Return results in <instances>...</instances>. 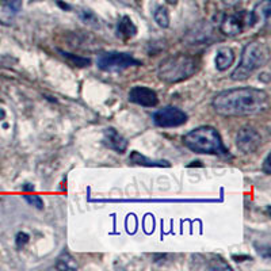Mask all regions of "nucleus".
Segmentation results:
<instances>
[{
  "instance_id": "1",
  "label": "nucleus",
  "mask_w": 271,
  "mask_h": 271,
  "mask_svg": "<svg viewBox=\"0 0 271 271\" xmlns=\"http://www.w3.org/2000/svg\"><path fill=\"white\" fill-rule=\"evenodd\" d=\"M217 114L224 117L256 115L268 109L270 95L264 90L255 87L230 88L217 94L211 102Z\"/></svg>"
},
{
  "instance_id": "2",
  "label": "nucleus",
  "mask_w": 271,
  "mask_h": 271,
  "mask_svg": "<svg viewBox=\"0 0 271 271\" xmlns=\"http://www.w3.org/2000/svg\"><path fill=\"white\" fill-rule=\"evenodd\" d=\"M183 144L190 151L199 155H228L222 138L216 128L203 125L184 134Z\"/></svg>"
},
{
  "instance_id": "3",
  "label": "nucleus",
  "mask_w": 271,
  "mask_h": 271,
  "mask_svg": "<svg viewBox=\"0 0 271 271\" xmlns=\"http://www.w3.org/2000/svg\"><path fill=\"white\" fill-rule=\"evenodd\" d=\"M198 69V61L195 57L188 55H174L167 57L159 65L157 75L159 79L166 83H179L191 78Z\"/></svg>"
},
{
  "instance_id": "4",
  "label": "nucleus",
  "mask_w": 271,
  "mask_h": 271,
  "mask_svg": "<svg viewBox=\"0 0 271 271\" xmlns=\"http://www.w3.org/2000/svg\"><path fill=\"white\" fill-rule=\"evenodd\" d=\"M267 60H268V51L266 46L260 42H249L244 46L243 52H241V61L234 68L230 78L234 82L245 80L255 71L262 68L263 65H266Z\"/></svg>"
},
{
  "instance_id": "5",
  "label": "nucleus",
  "mask_w": 271,
  "mask_h": 271,
  "mask_svg": "<svg viewBox=\"0 0 271 271\" xmlns=\"http://www.w3.org/2000/svg\"><path fill=\"white\" fill-rule=\"evenodd\" d=\"M98 68L105 72H122L130 67L141 65V61L134 59L130 53L124 52H106L98 56L97 59Z\"/></svg>"
},
{
  "instance_id": "6",
  "label": "nucleus",
  "mask_w": 271,
  "mask_h": 271,
  "mask_svg": "<svg viewBox=\"0 0 271 271\" xmlns=\"http://www.w3.org/2000/svg\"><path fill=\"white\" fill-rule=\"evenodd\" d=\"M153 124L159 128H178L187 122L188 117L183 110L175 106H166L152 115Z\"/></svg>"
},
{
  "instance_id": "7",
  "label": "nucleus",
  "mask_w": 271,
  "mask_h": 271,
  "mask_svg": "<svg viewBox=\"0 0 271 271\" xmlns=\"http://www.w3.org/2000/svg\"><path fill=\"white\" fill-rule=\"evenodd\" d=\"M253 25L255 22H253L252 14L247 11H241L240 14L229 15L222 19L220 29L226 36H237V34H241L247 28H252Z\"/></svg>"
},
{
  "instance_id": "8",
  "label": "nucleus",
  "mask_w": 271,
  "mask_h": 271,
  "mask_svg": "<svg viewBox=\"0 0 271 271\" xmlns=\"http://www.w3.org/2000/svg\"><path fill=\"white\" fill-rule=\"evenodd\" d=\"M262 145V136L256 129L251 126H244L237 132L236 136V147L243 153H253Z\"/></svg>"
},
{
  "instance_id": "9",
  "label": "nucleus",
  "mask_w": 271,
  "mask_h": 271,
  "mask_svg": "<svg viewBox=\"0 0 271 271\" xmlns=\"http://www.w3.org/2000/svg\"><path fill=\"white\" fill-rule=\"evenodd\" d=\"M129 101L143 107H155L159 103V97L155 90L145 86H136L129 91Z\"/></svg>"
},
{
  "instance_id": "10",
  "label": "nucleus",
  "mask_w": 271,
  "mask_h": 271,
  "mask_svg": "<svg viewBox=\"0 0 271 271\" xmlns=\"http://www.w3.org/2000/svg\"><path fill=\"white\" fill-rule=\"evenodd\" d=\"M103 143L106 147L115 151L117 153H124L128 149V140L118 133V130L114 128H107L103 132Z\"/></svg>"
},
{
  "instance_id": "11",
  "label": "nucleus",
  "mask_w": 271,
  "mask_h": 271,
  "mask_svg": "<svg viewBox=\"0 0 271 271\" xmlns=\"http://www.w3.org/2000/svg\"><path fill=\"white\" fill-rule=\"evenodd\" d=\"M129 161L134 164V166H143V167H168L171 166L170 161L167 160H153V159H149V157L144 156L140 152L132 151L130 152V156H129Z\"/></svg>"
},
{
  "instance_id": "12",
  "label": "nucleus",
  "mask_w": 271,
  "mask_h": 271,
  "mask_svg": "<svg viewBox=\"0 0 271 271\" xmlns=\"http://www.w3.org/2000/svg\"><path fill=\"white\" fill-rule=\"evenodd\" d=\"M137 34V28L133 23V21L129 18V17H122V18L118 21V25H117V36L124 40V41H128V40H132V38L136 37Z\"/></svg>"
},
{
  "instance_id": "13",
  "label": "nucleus",
  "mask_w": 271,
  "mask_h": 271,
  "mask_svg": "<svg viewBox=\"0 0 271 271\" xmlns=\"http://www.w3.org/2000/svg\"><path fill=\"white\" fill-rule=\"evenodd\" d=\"M216 68L217 71H226V69L229 68L230 65L234 63V53L233 51L230 49V48H220L218 51H217L216 55Z\"/></svg>"
},
{
  "instance_id": "14",
  "label": "nucleus",
  "mask_w": 271,
  "mask_h": 271,
  "mask_svg": "<svg viewBox=\"0 0 271 271\" xmlns=\"http://www.w3.org/2000/svg\"><path fill=\"white\" fill-rule=\"evenodd\" d=\"M251 14L255 25L259 22H266L271 15V0H260L251 11Z\"/></svg>"
},
{
  "instance_id": "15",
  "label": "nucleus",
  "mask_w": 271,
  "mask_h": 271,
  "mask_svg": "<svg viewBox=\"0 0 271 271\" xmlns=\"http://www.w3.org/2000/svg\"><path fill=\"white\" fill-rule=\"evenodd\" d=\"M56 268L57 270H76L78 268V263H76L75 257L71 253L64 251L59 256L57 262H56Z\"/></svg>"
},
{
  "instance_id": "16",
  "label": "nucleus",
  "mask_w": 271,
  "mask_h": 271,
  "mask_svg": "<svg viewBox=\"0 0 271 271\" xmlns=\"http://www.w3.org/2000/svg\"><path fill=\"white\" fill-rule=\"evenodd\" d=\"M61 53V56L67 59V60L71 63L75 67H80V68H84V67H90L91 65V60L87 59V57H82V56H76L74 53H69V52L65 51H59Z\"/></svg>"
},
{
  "instance_id": "17",
  "label": "nucleus",
  "mask_w": 271,
  "mask_h": 271,
  "mask_svg": "<svg viewBox=\"0 0 271 271\" xmlns=\"http://www.w3.org/2000/svg\"><path fill=\"white\" fill-rule=\"evenodd\" d=\"M153 19H155V22L163 29H167L170 26V13H168V10L167 7H157L156 11L153 13Z\"/></svg>"
},
{
  "instance_id": "18",
  "label": "nucleus",
  "mask_w": 271,
  "mask_h": 271,
  "mask_svg": "<svg viewBox=\"0 0 271 271\" xmlns=\"http://www.w3.org/2000/svg\"><path fill=\"white\" fill-rule=\"evenodd\" d=\"M79 17H80V19H82L86 25H88V26H91V28H99V19H98L97 15L92 13L91 10H80V11H79Z\"/></svg>"
},
{
  "instance_id": "19",
  "label": "nucleus",
  "mask_w": 271,
  "mask_h": 271,
  "mask_svg": "<svg viewBox=\"0 0 271 271\" xmlns=\"http://www.w3.org/2000/svg\"><path fill=\"white\" fill-rule=\"evenodd\" d=\"M0 3L10 14H18L22 9V0H0Z\"/></svg>"
},
{
  "instance_id": "20",
  "label": "nucleus",
  "mask_w": 271,
  "mask_h": 271,
  "mask_svg": "<svg viewBox=\"0 0 271 271\" xmlns=\"http://www.w3.org/2000/svg\"><path fill=\"white\" fill-rule=\"evenodd\" d=\"M23 198H25V201H26L30 206L36 207L38 210H42V209L45 207L44 199H42L40 195H37V194H26V195H23Z\"/></svg>"
},
{
  "instance_id": "21",
  "label": "nucleus",
  "mask_w": 271,
  "mask_h": 271,
  "mask_svg": "<svg viewBox=\"0 0 271 271\" xmlns=\"http://www.w3.org/2000/svg\"><path fill=\"white\" fill-rule=\"evenodd\" d=\"M29 241H30V236H29L26 232H19V233L15 236V244H17L18 248H23Z\"/></svg>"
},
{
  "instance_id": "22",
  "label": "nucleus",
  "mask_w": 271,
  "mask_h": 271,
  "mask_svg": "<svg viewBox=\"0 0 271 271\" xmlns=\"http://www.w3.org/2000/svg\"><path fill=\"white\" fill-rule=\"evenodd\" d=\"M263 171H264V174L270 175L271 174V168H270V155H267L264 161H263Z\"/></svg>"
},
{
  "instance_id": "23",
  "label": "nucleus",
  "mask_w": 271,
  "mask_h": 271,
  "mask_svg": "<svg viewBox=\"0 0 271 271\" xmlns=\"http://www.w3.org/2000/svg\"><path fill=\"white\" fill-rule=\"evenodd\" d=\"M232 259H233L234 262H244V260H251V256H243V255H240V256H237V255H233L232 256Z\"/></svg>"
},
{
  "instance_id": "24",
  "label": "nucleus",
  "mask_w": 271,
  "mask_h": 271,
  "mask_svg": "<svg viewBox=\"0 0 271 271\" xmlns=\"http://www.w3.org/2000/svg\"><path fill=\"white\" fill-rule=\"evenodd\" d=\"M23 191H25V193H28V191H30V193H33V191H34V186H33V184H26V186H23V188H22Z\"/></svg>"
},
{
  "instance_id": "25",
  "label": "nucleus",
  "mask_w": 271,
  "mask_h": 271,
  "mask_svg": "<svg viewBox=\"0 0 271 271\" xmlns=\"http://www.w3.org/2000/svg\"><path fill=\"white\" fill-rule=\"evenodd\" d=\"M224 3H225L226 6H230V7H233V6H236L237 3H239L240 0H222Z\"/></svg>"
},
{
  "instance_id": "26",
  "label": "nucleus",
  "mask_w": 271,
  "mask_h": 271,
  "mask_svg": "<svg viewBox=\"0 0 271 271\" xmlns=\"http://www.w3.org/2000/svg\"><path fill=\"white\" fill-rule=\"evenodd\" d=\"M57 5H59V6H61V9H64V10H69V6H68V5H64V3H61L60 0H59V2H57Z\"/></svg>"
}]
</instances>
